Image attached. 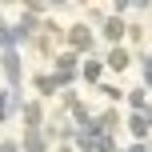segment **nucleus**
Masks as SVG:
<instances>
[]
</instances>
